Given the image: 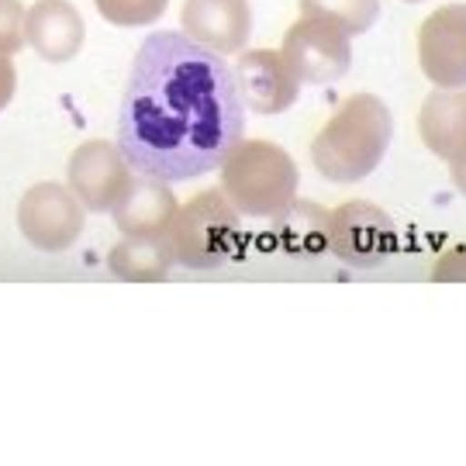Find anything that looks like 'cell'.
<instances>
[{
    "instance_id": "cell-1",
    "label": "cell",
    "mask_w": 466,
    "mask_h": 466,
    "mask_svg": "<svg viewBox=\"0 0 466 466\" xmlns=\"http://www.w3.org/2000/svg\"><path fill=\"white\" fill-rule=\"evenodd\" d=\"M246 138V100L221 52L187 32H152L132 59L117 149L135 173L184 184L221 169Z\"/></svg>"
},
{
    "instance_id": "cell-2",
    "label": "cell",
    "mask_w": 466,
    "mask_h": 466,
    "mask_svg": "<svg viewBox=\"0 0 466 466\" xmlns=\"http://www.w3.org/2000/svg\"><path fill=\"white\" fill-rule=\"evenodd\" d=\"M394 135V115L377 94H352L311 142L315 169L332 184L367 180L383 163Z\"/></svg>"
},
{
    "instance_id": "cell-3",
    "label": "cell",
    "mask_w": 466,
    "mask_h": 466,
    "mask_svg": "<svg viewBox=\"0 0 466 466\" xmlns=\"http://www.w3.org/2000/svg\"><path fill=\"white\" fill-rule=\"evenodd\" d=\"M294 159L267 138H242L221 163V190L246 218H277L298 200Z\"/></svg>"
},
{
    "instance_id": "cell-4",
    "label": "cell",
    "mask_w": 466,
    "mask_h": 466,
    "mask_svg": "<svg viewBox=\"0 0 466 466\" xmlns=\"http://www.w3.org/2000/svg\"><path fill=\"white\" fill-rule=\"evenodd\" d=\"M167 232L177 263L187 269H215L242 249V215L225 190H204L180 204Z\"/></svg>"
},
{
    "instance_id": "cell-5",
    "label": "cell",
    "mask_w": 466,
    "mask_h": 466,
    "mask_svg": "<svg viewBox=\"0 0 466 466\" xmlns=\"http://www.w3.org/2000/svg\"><path fill=\"white\" fill-rule=\"evenodd\" d=\"M280 52L300 84H335L352 66V35L329 17L300 15L283 35Z\"/></svg>"
},
{
    "instance_id": "cell-6",
    "label": "cell",
    "mask_w": 466,
    "mask_h": 466,
    "mask_svg": "<svg viewBox=\"0 0 466 466\" xmlns=\"http://www.w3.org/2000/svg\"><path fill=\"white\" fill-rule=\"evenodd\" d=\"M17 228L42 252H66L84 235V204L63 184H35L17 200Z\"/></svg>"
},
{
    "instance_id": "cell-7",
    "label": "cell",
    "mask_w": 466,
    "mask_h": 466,
    "mask_svg": "<svg viewBox=\"0 0 466 466\" xmlns=\"http://www.w3.org/2000/svg\"><path fill=\"white\" fill-rule=\"evenodd\" d=\"M398 246V235L390 218L377 204L350 200L335 208L329 218V252L339 256L346 267H377Z\"/></svg>"
},
{
    "instance_id": "cell-8",
    "label": "cell",
    "mask_w": 466,
    "mask_h": 466,
    "mask_svg": "<svg viewBox=\"0 0 466 466\" xmlns=\"http://www.w3.org/2000/svg\"><path fill=\"white\" fill-rule=\"evenodd\" d=\"M66 177H69V190L80 198V204H84L86 211L107 215V211H115L121 194L128 190L135 169L125 159V152L117 149V142L94 138V142H84L80 149H73Z\"/></svg>"
},
{
    "instance_id": "cell-9",
    "label": "cell",
    "mask_w": 466,
    "mask_h": 466,
    "mask_svg": "<svg viewBox=\"0 0 466 466\" xmlns=\"http://www.w3.org/2000/svg\"><path fill=\"white\" fill-rule=\"evenodd\" d=\"M418 63L442 90L466 86V4H446L421 21Z\"/></svg>"
},
{
    "instance_id": "cell-10",
    "label": "cell",
    "mask_w": 466,
    "mask_h": 466,
    "mask_svg": "<svg viewBox=\"0 0 466 466\" xmlns=\"http://www.w3.org/2000/svg\"><path fill=\"white\" fill-rule=\"evenodd\" d=\"M235 76L246 111L252 115H283L287 107H294L300 94L298 73L287 66L283 52L273 49H246L235 66Z\"/></svg>"
},
{
    "instance_id": "cell-11",
    "label": "cell",
    "mask_w": 466,
    "mask_h": 466,
    "mask_svg": "<svg viewBox=\"0 0 466 466\" xmlns=\"http://www.w3.org/2000/svg\"><path fill=\"white\" fill-rule=\"evenodd\" d=\"M180 25L211 52L235 56L246 49L252 35V7L249 0H187Z\"/></svg>"
},
{
    "instance_id": "cell-12",
    "label": "cell",
    "mask_w": 466,
    "mask_h": 466,
    "mask_svg": "<svg viewBox=\"0 0 466 466\" xmlns=\"http://www.w3.org/2000/svg\"><path fill=\"white\" fill-rule=\"evenodd\" d=\"M25 35L46 63H69L84 49L86 25L69 0H35L25 15Z\"/></svg>"
},
{
    "instance_id": "cell-13",
    "label": "cell",
    "mask_w": 466,
    "mask_h": 466,
    "mask_svg": "<svg viewBox=\"0 0 466 466\" xmlns=\"http://www.w3.org/2000/svg\"><path fill=\"white\" fill-rule=\"evenodd\" d=\"M177 194L167 180H156L146 173H135L128 190L115 204V225L125 235H163L177 215Z\"/></svg>"
},
{
    "instance_id": "cell-14",
    "label": "cell",
    "mask_w": 466,
    "mask_h": 466,
    "mask_svg": "<svg viewBox=\"0 0 466 466\" xmlns=\"http://www.w3.org/2000/svg\"><path fill=\"white\" fill-rule=\"evenodd\" d=\"M418 132H421V142L429 146V152L446 163L466 156V86L432 90L421 104Z\"/></svg>"
},
{
    "instance_id": "cell-15",
    "label": "cell",
    "mask_w": 466,
    "mask_h": 466,
    "mask_svg": "<svg viewBox=\"0 0 466 466\" xmlns=\"http://www.w3.org/2000/svg\"><path fill=\"white\" fill-rule=\"evenodd\" d=\"M177 263V252L169 242V232L163 235H125L117 242L107 267L117 280H138V283H156L167 280V273Z\"/></svg>"
},
{
    "instance_id": "cell-16",
    "label": "cell",
    "mask_w": 466,
    "mask_h": 466,
    "mask_svg": "<svg viewBox=\"0 0 466 466\" xmlns=\"http://www.w3.org/2000/svg\"><path fill=\"white\" fill-rule=\"evenodd\" d=\"M329 211L308 204V200H294L287 211L273 218L277 228L273 238L287 256H298V259H315L321 252H329Z\"/></svg>"
},
{
    "instance_id": "cell-17",
    "label": "cell",
    "mask_w": 466,
    "mask_h": 466,
    "mask_svg": "<svg viewBox=\"0 0 466 466\" xmlns=\"http://www.w3.org/2000/svg\"><path fill=\"white\" fill-rule=\"evenodd\" d=\"M300 15H318L335 21L350 35H363L380 17V0H298Z\"/></svg>"
},
{
    "instance_id": "cell-18",
    "label": "cell",
    "mask_w": 466,
    "mask_h": 466,
    "mask_svg": "<svg viewBox=\"0 0 466 466\" xmlns=\"http://www.w3.org/2000/svg\"><path fill=\"white\" fill-rule=\"evenodd\" d=\"M104 21H111L117 28H142L156 25L167 15L169 0H94Z\"/></svg>"
},
{
    "instance_id": "cell-19",
    "label": "cell",
    "mask_w": 466,
    "mask_h": 466,
    "mask_svg": "<svg viewBox=\"0 0 466 466\" xmlns=\"http://www.w3.org/2000/svg\"><path fill=\"white\" fill-rule=\"evenodd\" d=\"M25 4L21 0H0V52L15 56L25 49L28 35H25Z\"/></svg>"
},
{
    "instance_id": "cell-20",
    "label": "cell",
    "mask_w": 466,
    "mask_h": 466,
    "mask_svg": "<svg viewBox=\"0 0 466 466\" xmlns=\"http://www.w3.org/2000/svg\"><path fill=\"white\" fill-rule=\"evenodd\" d=\"M435 280H466V249H452L435 267Z\"/></svg>"
},
{
    "instance_id": "cell-21",
    "label": "cell",
    "mask_w": 466,
    "mask_h": 466,
    "mask_svg": "<svg viewBox=\"0 0 466 466\" xmlns=\"http://www.w3.org/2000/svg\"><path fill=\"white\" fill-rule=\"evenodd\" d=\"M15 86H17L15 63H11V56H4V52H0V111L11 104V97H15Z\"/></svg>"
},
{
    "instance_id": "cell-22",
    "label": "cell",
    "mask_w": 466,
    "mask_h": 466,
    "mask_svg": "<svg viewBox=\"0 0 466 466\" xmlns=\"http://www.w3.org/2000/svg\"><path fill=\"white\" fill-rule=\"evenodd\" d=\"M450 177H452V184H456V190H460V194H466V156L452 159V163H450Z\"/></svg>"
},
{
    "instance_id": "cell-23",
    "label": "cell",
    "mask_w": 466,
    "mask_h": 466,
    "mask_svg": "<svg viewBox=\"0 0 466 466\" xmlns=\"http://www.w3.org/2000/svg\"><path fill=\"white\" fill-rule=\"evenodd\" d=\"M408 4H418V0H408Z\"/></svg>"
}]
</instances>
